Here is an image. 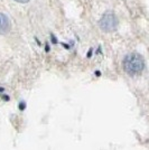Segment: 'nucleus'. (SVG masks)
I'll use <instances>...</instances> for the list:
<instances>
[{
  "instance_id": "f257e3e1",
  "label": "nucleus",
  "mask_w": 149,
  "mask_h": 150,
  "mask_svg": "<svg viewBox=\"0 0 149 150\" xmlns=\"http://www.w3.org/2000/svg\"><path fill=\"white\" fill-rule=\"evenodd\" d=\"M143 69H145V62H143V58L139 54L132 53L124 57L123 69L126 73L133 76V75L140 74Z\"/></svg>"
},
{
  "instance_id": "f03ea898",
  "label": "nucleus",
  "mask_w": 149,
  "mask_h": 150,
  "mask_svg": "<svg viewBox=\"0 0 149 150\" xmlns=\"http://www.w3.org/2000/svg\"><path fill=\"white\" fill-rule=\"evenodd\" d=\"M118 26V19L112 13H106L100 19V27L104 31L116 30Z\"/></svg>"
},
{
  "instance_id": "7ed1b4c3",
  "label": "nucleus",
  "mask_w": 149,
  "mask_h": 150,
  "mask_svg": "<svg viewBox=\"0 0 149 150\" xmlns=\"http://www.w3.org/2000/svg\"><path fill=\"white\" fill-rule=\"evenodd\" d=\"M10 30V20L6 15L0 13V34H7Z\"/></svg>"
},
{
  "instance_id": "20e7f679",
  "label": "nucleus",
  "mask_w": 149,
  "mask_h": 150,
  "mask_svg": "<svg viewBox=\"0 0 149 150\" xmlns=\"http://www.w3.org/2000/svg\"><path fill=\"white\" fill-rule=\"evenodd\" d=\"M15 1H17V2H21V4H25V2H28L29 0H15Z\"/></svg>"
}]
</instances>
